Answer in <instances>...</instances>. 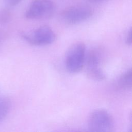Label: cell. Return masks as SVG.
Wrapping results in <instances>:
<instances>
[{
    "mask_svg": "<svg viewBox=\"0 0 132 132\" xmlns=\"http://www.w3.org/2000/svg\"><path fill=\"white\" fill-rule=\"evenodd\" d=\"M88 127L91 131L109 132L114 127L113 119L106 110L96 109L91 112L89 117Z\"/></svg>",
    "mask_w": 132,
    "mask_h": 132,
    "instance_id": "2",
    "label": "cell"
},
{
    "mask_svg": "<svg viewBox=\"0 0 132 132\" xmlns=\"http://www.w3.org/2000/svg\"><path fill=\"white\" fill-rule=\"evenodd\" d=\"M86 46L82 42H76L70 47L65 58V66L71 73L79 72L83 67L85 60Z\"/></svg>",
    "mask_w": 132,
    "mask_h": 132,
    "instance_id": "1",
    "label": "cell"
},
{
    "mask_svg": "<svg viewBox=\"0 0 132 132\" xmlns=\"http://www.w3.org/2000/svg\"><path fill=\"white\" fill-rule=\"evenodd\" d=\"M91 1H94V2H100V1H104V0H91Z\"/></svg>",
    "mask_w": 132,
    "mask_h": 132,
    "instance_id": "11",
    "label": "cell"
},
{
    "mask_svg": "<svg viewBox=\"0 0 132 132\" xmlns=\"http://www.w3.org/2000/svg\"><path fill=\"white\" fill-rule=\"evenodd\" d=\"M93 14L92 9L84 5H75L68 7L61 12L63 20L69 24H76L90 18Z\"/></svg>",
    "mask_w": 132,
    "mask_h": 132,
    "instance_id": "5",
    "label": "cell"
},
{
    "mask_svg": "<svg viewBox=\"0 0 132 132\" xmlns=\"http://www.w3.org/2000/svg\"><path fill=\"white\" fill-rule=\"evenodd\" d=\"M100 55L95 50H91L88 54L86 61V70L88 76L95 80H102L106 76L100 67Z\"/></svg>",
    "mask_w": 132,
    "mask_h": 132,
    "instance_id": "6",
    "label": "cell"
},
{
    "mask_svg": "<svg viewBox=\"0 0 132 132\" xmlns=\"http://www.w3.org/2000/svg\"><path fill=\"white\" fill-rule=\"evenodd\" d=\"M118 86L125 90H130L132 86V71L130 68L123 73L118 80Z\"/></svg>",
    "mask_w": 132,
    "mask_h": 132,
    "instance_id": "7",
    "label": "cell"
},
{
    "mask_svg": "<svg viewBox=\"0 0 132 132\" xmlns=\"http://www.w3.org/2000/svg\"><path fill=\"white\" fill-rule=\"evenodd\" d=\"M55 6L51 0H33L25 13L29 19H41L53 15Z\"/></svg>",
    "mask_w": 132,
    "mask_h": 132,
    "instance_id": "3",
    "label": "cell"
},
{
    "mask_svg": "<svg viewBox=\"0 0 132 132\" xmlns=\"http://www.w3.org/2000/svg\"><path fill=\"white\" fill-rule=\"evenodd\" d=\"M6 4L10 6H15L19 4L22 0H3Z\"/></svg>",
    "mask_w": 132,
    "mask_h": 132,
    "instance_id": "10",
    "label": "cell"
},
{
    "mask_svg": "<svg viewBox=\"0 0 132 132\" xmlns=\"http://www.w3.org/2000/svg\"><path fill=\"white\" fill-rule=\"evenodd\" d=\"M10 107V102L6 97H0V123L7 116Z\"/></svg>",
    "mask_w": 132,
    "mask_h": 132,
    "instance_id": "8",
    "label": "cell"
},
{
    "mask_svg": "<svg viewBox=\"0 0 132 132\" xmlns=\"http://www.w3.org/2000/svg\"><path fill=\"white\" fill-rule=\"evenodd\" d=\"M125 42L126 44L128 45H131V29L130 28L129 31H128L126 38H125Z\"/></svg>",
    "mask_w": 132,
    "mask_h": 132,
    "instance_id": "9",
    "label": "cell"
},
{
    "mask_svg": "<svg viewBox=\"0 0 132 132\" xmlns=\"http://www.w3.org/2000/svg\"><path fill=\"white\" fill-rule=\"evenodd\" d=\"M22 37L31 45L41 46L50 44L56 39V35L52 28L47 25L41 26L31 34H22Z\"/></svg>",
    "mask_w": 132,
    "mask_h": 132,
    "instance_id": "4",
    "label": "cell"
}]
</instances>
